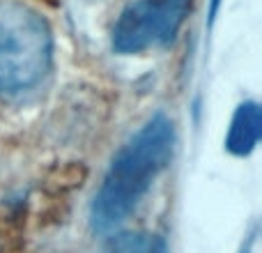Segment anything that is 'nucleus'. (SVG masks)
Masks as SVG:
<instances>
[{
	"label": "nucleus",
	"instance_id": "1",
	"mask_svg": "<svg viewBox=\"0 0 262 253\" xmlns=\"http://www.w3.org/2000/svg\"><path fill=\"white\" fill-rule=\"evenodd\" d=\"M172 152V120L163 113L152 115L111 159V166L90 205L92 228L97 233H111L127 221L157 177L168 168Z\"/></svg>",
	"mask_w": 262,
	"mask_h": 253
},
{
	"label": "nucleus",
	"instance_id": "2",
	"mask_svg": "<svg viewBox=\"0 0 262 253\" xmlns=\"http://www.w3.org/2000/svg\"><path fill=\"white\" fill-rule=\"evenodd\" d=\"M53 30L44 14L23 0H0V99H37L53 76Z\"/></svg>",
	"mask_w": 262,
	"mask_h": 253
},
{
	"label": "nucleus",
	"instance_id": "3",
	"mask_svg": "<svg viewBox=\"0 0 262 253\" xmlns=\"http://www.w3.org/2000/svg\"><path fill=\"white\" fill-rule=\"evenodd\" d=\"M193 9V0H136L115 18L111 46L118 55L166 49L177 39Z\"/></svg>",
	"mask_w": 262,
	"mask_h": 253
},
{
	"label": "nucleus",
	"instance_id": "4",
	"mask_svg": "<svg viewBox=\"0 0 262 253\" xmlns=\"http://www.w3.org/2000/svg\"><path fill=\"white\" fill-rule=\"evenodd\" d=\"M262 136V113L258 101H242L235 109L228 124L226 134V150L232 157H249L258 147Z\"/></svg>",
	"mask_w": 262,
	"mask_h": 253
},
{
	"label": "nucleus",
	"instance_id": "5",
	"mask_svg": "<svg viewBox=\"0 0 262 253\" xmlns=\"http://www.w3.org/2000/svg\"><path fill=\"white\" fill-rule=\"evenodd\" d=\"M108 253H170L161 235L154 233H118L108 240Z\"/></svg>",
	"mask_w": 262,
	"mask_h": 253
},
{
	"label": "nucleus",
	"instance_id": "6",
	"mask_svg": "<svg viewBox=\"0 0 262 253\" xmlns=\"http://www.w3.org/2000/svg\"><path fill=\"white\" fill-rule=\"evenodd\" d=\"M255 240H258V228H253V230L244 237V242H242V246H239V253H253Z\"/></svg>",
	"mask_w": 262,
	"mask_h": 253
},
{
	"label": "nucleus",
	"instance_id": "7",
	"mask_svg": "<svg viewBox=\"0 0 262 253\" xmlns=\"http://www.w3.org/2000/svg\"><path fill=\"white\" fill-rule=\"evenodd\" d=\"M221 3L223 0H212V5H209V18H216V14H219V7H221Z\"/></svg>",
	"mask_w": 262,
	"mask_h": 253
}]
</instances>
